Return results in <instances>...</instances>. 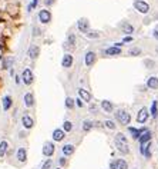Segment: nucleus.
Returning <instances> with one entry per match:
<instances>
[{"mask_svg": "<svg viewBox=\"0 0 158 169\" xmlns=\"http://www.w3.org/2000/svg\"><path fill=\"white\" fill-rule=\"evenodd\" d=\"M150 118V111L147 108H141L137 113V122L138 123H145Z\"/></svg>", "mask_w": 158, "mask_h": 169, "instance_id": "nucleus-9", "label": "nucleus"}, {"mask_svg": "<svg viewBox=\"0 0 158 169\" xmlns=\"http://www.w3.org/2000/svg\"><path fill=\"white\" fill-rule=\"evenodd\" d=\"M56 3V0H44V4L47 6V7H50V6H53Z\"/></svg>", "mask_w": 158, "mask_h": 169, "instance_id": "nucleus-40", "label": "nucleus"}, {"mask_svg": "<svg viewBox=\"0 0 158 169\" xmlns=\"http://www.w3.org/2000/svg\"><path fill=\"white\" fill-rule=\"evenodd\" d=\"M75 42H77V37H75V34L74 33H70L67 36V40H66V43H64V47L67 49V50H70V49H74L75 47Z\"/></svg>", "mask_w": 158, "mask_h": 169, "instance_id": "nucleus-13", "label": "nucleus"}, {"mask_svg": "<svg viewBox=\"0 0 158 169\" xmlns=\"http://www.w3.org/2000/svg\"><path fill=\"white\" fill-rule=\"evenodd\" d=\"M78 96H80V99H81V101L87 102V103H90L91 99H93L91 93H90L87 89H84V88H80V89H78Z\"/></svg>", "mask_w": 158, "mask_h": 169, "instance_id": "nucleus-15", "label": "nucleus"}, {"mask_svg": "<svg viewBox=\"0 0 158 169\" xmlns=\"http://www.w3.org/2000/svg\"><path fill=\"white\" fill-rule=\"evenodd\" d=\"M145 130V128H142V129H137V128H133V126H128V132L131 133L133 136V139L134 140H138V138L141 136V133Z\"/></svg>", "mask_w": 158, "mask_h": 169, "instance_id": "nucleus-25", "label": "nucleus"}, {"mask_svg": "<svg viewBox=\"0 0 158 169\" xmlns=\"http://www.w3.org/2000/svg\"><path fill=\"white\" fill-rule=\"evenodd\" d=\"M54 150H56V146H54V143H53V142H50V140L44 142V145H43V155H44L46 158L53 156Z\"/></svg>", "mask_w": 158, "mask_h": 169, "instance_id": "nucleus-8", "label": "nucleus"}, {"mask_svg": "<svg viewBox=\"0 0 158 169\" xmlns=\"http://www.w3.org/2000/svg\"><path fill=\"white\" fill-rule=\"evenodd\" d=\"M95 60H97V53L93 52V50H88V52H85L84 55V63L87 68H90V66H93L95 63Z\"/></svg>", "mask_w": 158, "mask_h": 169, "instance_id": "nucleus-7", "label": "nucleus"}, {"mask_svg": "<svg viewBox=\"0 0 158 169\" xmlns=\"http://www.w3.org/2000/svg\"><path fill=\"white\" fill-rule=\"evenodd\" d=\"M152 36H154V37H155V39L158 40V30H154V33H152Z\"/></svg>", "mask_w": 158, "mask_h": 169, "instance_id": "nucleus-47", "label": "nucleus"}, {"mask_svg": "<svg viewBox=\"0 0 158 169\" xmlns=\"http://www.w3.org/2000/svg\"><path fill=\"white\" fill-rule=\"evenodd\" d=\"M14 82H16V85H20L21 83V76L16 75V76H14Z\"/></svg>", "mask_w": 158, "mask_h": 169, "instance_id": "nucleus-44", "label": "nucleus"}, {"mask_svg": "<svg viewBox=\"0 0 158 169\" xmlns=\"http://www.w3.org/2000/svg\"><path fill=\"white\" fill-rule=\"evenodd\" d=\"M7 149H9L7 140H1V142H0V158H4V156H6Z\"/></svg>", "mask_w": 158, "mask_h": 169, "instance_id": "nucleus-29", "label": "nucleus"}, {"mask_svg": "<svg viewBox=\"0 0 158 169\" xmlns=\"http://www.w3.org/2000/svg\"><path fill=\"white\" fill-rule=\"evenodd\" d=\"M88 109H90V112L91 113H95V111H97V105H90Z\"/></svg>", "mask_w": 158, "mask_h": 169, "instance_id": "nucleus-43", "label": "nucleus"}, {"mask_svg": "<svg viewBox=\"0 0 158 169\" xmlns=\"http://www.w3.org/2000/svg\"><path fill=\"white\" fill-rule=\"evenodd\" d=\"M114 46H116V47H120V46H124V43H123V42H117V43H114Z\"/></svg>", "mask_w": 158, "mask_h": 169, "instance_id": "nucleus-46", "label": "nucleus"}, {"mask_svg": "<svg viewBox=\"0 0 158 169\" xmlns=\"http://www.w3.org/2000/svg\"><path fill=\"white\" fill-rule=\"evenodd\" d=\"M74 101H75V105H77L78 108H83V106H84V103H83V101H81L80 98H78V99H74Z\"/></svg>", "mask_w": 158, "mask_h": 169, "instance_id": "nucleus-41", "label": "nucleus"}, {"mask_svg": "<svg viewBox=\"0 0 158 169\" xmlns=\"http://www.w3.org/2000/svg\"><path fill=\"white\" fill-rule=\"evenodd\" d=\"M1 60H3V62H1V68L9 69V70H10V69L13 68V65H14V62H16V57L14 56H7V57H3Z\"/></svg>", "mask_w": 158, "mask_h": 169, "instance_id": "nucleus-14", "label": "nucleus"}, {"mask_svg": "<svg viewBox=\"0 0 158 169\" xmlns=\"http://www.w3.org/2000/svg\"><path fill=\"white\" fill-rule=\"evenodd\" d=\"M104 55L107 56H120L121 55V49L120 47H116V46H110L104 50Z\"/></svg>", "mask_w": 158, "mask_h": 169, "instance_id": "nucleus-21", "label": "nucleus"}, {"mask_svg": "<svg viewBox=\"0 0 158 169\" xmlns=\"http://www.w3.org/2000/svg\"><path fill=\"white\" fill-rule=\"evenodd\" d=\"M40 55V47L37 45H30L29 49H27V56L30 57L32 60H36L37 57Z\"/></svg>", "mask_w": 158, "mask_h": 169, "instance_id": "nucleus-11", "label": "nucleus"}, {"mask_svg": "<svg viewBox=\"0 0 158 169\" xmlns=\"http://www.w3.org/2000/svg\"><path fill=\"white\" fill-rule=\"evenodd\" d=\"M110 169H128V163L123 158L113 159L110 162Z\"/></svg>", "mask_w": 158, "mask_h": 169, "instance_id": "nucleus-6", "label": "nucleus"}, {"mask_svg": "<svg viewBox=\"0 0 158 169\" xmlns=\"http://www.w3.org/2000/svg\"><path fill=\"white\" fill-rule=\"evenodd\" d=\"M100 106H101V109L104 111L105 113H111L114 112V105H113V102L107 101V99H104V101H101V103H100Z\"/></svg>", "mask_w": 158, "mask_h": 169, "instance_id": "nucleus-19", "label": "nucleus"}, {"mask_svg": "<svg viewBox=\"0 0 158 169\" xmlns=\"http://www.w3.org/2000/svg\"><path fill=\"white\" fill-rule=\"evenodd\" d=\"M147 86L150 89H158V78L157 76H150L147 79Z\"/></svg>", "mask_w": 158, "mask_h": 169, "instance_id": "nucleus-28", "label": "nucleus"}, {"mask_svg": "<svg viewBox=\"0 0 158 169\" xmlns=\"http://www.w3.org/2000/svg\"><path fill=\"white\" fill-rule=\"evenodd\" d=\"M21 82L27 86H30L33 82H34V75H33L32 69H24L23 73H21Z\"/></svg>", "mask_w": 158, "mask_h": 169, "instance_id": "nucleus-3", "label": "nucleus"}, {"mask_svg": "<svg viewBox=\"0 0 158 169\" xmlns=\"http://www.w3.org/2000/svg\"><path fill=\"white\" fill-rule=\"evenodd\" d=\"M63 130L64 132H71V130H73V122H70V121H64Z\"/></svg>", "mask_w": 158, "mask_h": 169, "instance_id": "nucleus-33", "label": "nucleus"}, {"mask_svg": "<svg viewBox=\"0 0 158 169\" xmlns=\"http://www.w3.org/2000/svg\"><path fill=\"white\" fill-rule=\"evenodd\" d=\"M74 150H75V146H74L73 143H66L64 146H61V152L64 153V156H70V155H73Z\"/></svg>", "mask_w": 158, "mask_h": 169, "instance_id": "nucleus-26", "label": "nucleus"}, {"mask_svg": "<svg viewBox=\"0 0 158 169\" xmlns=\"http://www.w3.org/2000/svg\"><path fill=\"white\" fill-rule=\"evenodd\" d=\"M21 123H23V126L26 128V129H32L33 126H34V121H33V118L30 116V115H23L21 116Z\"/></svg>", "mask_w": 158, "mask_h": 169, "instance_id": "nucleus-16", "label": "nucleus"}, {"mask_svg": "<svg viewBox=\"0 0 158 169\" xmlns=\"http://www.w3.org/2000/svg\"><path fill=\"white\" fill-rule=\"evenodd\" d=\"M77 29H78L83 34H84L85 32H88V30H90V22H88V19H85V17L78 19V22H77Z\"/></svg>", "mask_w": 158, "mask_h": 169, "instance_id": "nucleus-10", "label": "nucleus"}, {"mask_svg": "<svg viewBox=\"0 0 158 169\" xmlns=\"http://www.w3.org/2000/svg\"><path fill=\"white\" fill-rule=\"evenodd\" d=\"M24 105H26L27 108H33V106H34V95H33V93L27 92V93L24 95Z\"/></svg>", "mask_w": 158, "mask_h": 169, "instance_id": "nucleus-27", "label": "nucleus"}, {"mask_svg": "<svg viewBox=\"0 0 158 169\" xmlns=\"http://www.w3.org/2000/svg\"><path fill=\"white\" fill-rule=\"evenodd\" d=\"M59 162H60V165L63 166V165H66V163H67V159H66V158H60V159H59Z\"/></svg>", "mask_w": 158, "mask_h": 169, "instance_id": "nucleus-45", "label": "nucleus"}, {"mask_svg": "<svg viewBox=\"0 0 158 169\" xmlns=\"http://www.w3.org/2000/svg\"><path fill=\"white\" fill-rule=\"evenodd\" d=\"M151 138H152L151 132H150L148 129H145V130L141 133V136L138 138V142H140V145H144V143H147V142H150V140H151Z\"/></svg>", "mask_w": 158, "mask_h": 169, "instance_id": "nucleus-23", "label": "nucleus"}, {"mask_svg": "<svg viewBox=\"0 0 158 169\" xmlns=\"http://www.w3.org/2000/svg\"><path fill=\"white\" fill-rule=\"evenodd\" d=\"M73 62H74L73 55H70V53H64L63 59H61V66L66 68V69H68V68L73 66Z\"/></svg>", "mask_w": 158, "mask_h": 169, "instance_id": "nucleus-12", "label": "nucleus"}, {"mask_svg": "<svg viewBox=\"0 0 158 169\" xmlns=\"http://www.w3.org/2000/svg\"><path fill=\"white\" fill-rule=\"evenodd\" d=\"M40 34H42V32H40V29H39L37 26H34V27H33V36L36 37V36H40Z\"/></svg>", "mask_w": 158, "mask_h": 169, "instance_id": "nucleus-39", "label": "nucleus"}, {"mask_svg": "<svg viewBox=\"0 0 158 169\" xmlns=\"http://www.w3.org/2000/svg\"><path fill=\"white\" fill-rule=\"evenodd\" d=\"M114 116H116V121L118 123H121L123 126H128L130 122H131V115L124 111V109H118L117 112H114Z\"/></svg>", "mask_w": 158, "mask_h": 169, "instance_id": "nucleus-2", "label": "nucleus"}, {"mask_svg": "<svg viewBox=\"0 0 158 169\" xmlns=\"http://www.w3.org/2000/svg\"><path fill=\"white\" fill-rule=\"evenodd\" d=\"M134 9L138 11V13H142V14H147L150 11V4L144 0H135L134 1Z\"/></svg>", "mask_w": 158, "mask_h": 169, "instance_id": "nucleus-4", "label": "nucleus"}, {"mask_svg": "<svg viewBox=\"0 0 158 169\" xmlns=\"http://www.w3.org/2000/svg\"><path fill=\"white\" fill-rule=\"evenodd\" d=\"M1 106H3V111H4V112H7L11 106H13V99H11L10 95L3 96V99H1Z\"/></svg>", "mask_w": 158, "mask_h": 169, "instance_id": "nucleus-18", "label": "nucleus"}, {"mask_svg": "<svg viewBox=\"0 0 158 169\" xmlns=\"http://www.w3.org/2000/svg\"><path fill=\"white\" fill-rule=\"evenodd\" d=\"M16 158H17V160L19 162H26L27 160V150L24 149V148H19L17 150H16Z\"/></svg>", "mask_w": 158, "mask_h": 169, "instance_id": "nucleus-24", "label": "nucleus"}, {"mask_svg": "<svg viewBox=\"0 0 158 169\" xmlns=\"http://www.w3.org/2000/svg\"><path fill=\"white\" fill-rule=\"evenodd\" d=\"M93 126H94V122H93V121H84V122H83V130H84V132H88V130L93 129Z\"/></svg>", "mask_w": 158, "mask_h": 169, "instance_id": "nucleus-32", "label": "nucleus"}, {"mask_svg": "<svg viewBox=\"0 0 158 169\" xmlns=\"http://www.w3.org/2000/svg\"><path fill=\"white\" fill-rule=\"evenodd\" d=\"M37 4H39V0H32V3L29 4V11H32L33 9H36Z\"/></svg>", "mask_w": 158, "mask_h": 169, "instance_id": "nucleus-38", "label": "nucleus"}, {"mask_svg": "<svg viewBox=\"0 0 158 169\" xmlns=\"http://www.w3.org/2000/svg\"><path fill=\"white\" fill-rule=\"evenodd\" d=\"M114 142H116V148L118 152H121V155H128L130 153V146H128V140L124 133H117L114 138Z\"/></svg>", "mask_w": 158, "mask_h": 169, "instance_id": "nucleus-1", "label": "nucleus"}, {"mask_svg": "<svg viewBox=\"0 0 158 169\" xmlns=\"http://www.w3.org/2000/svg\"><path fill=\"white\" fill-rule=\"evenodd\" d=\"M128 42H133V36H126L123 39V43H128Z\"/></svg>", "mask_w": 158, "mask_h": 169, "instance_id": "nucleus-42", "label": "nucleus"}, {"mask_svg": "<svg viewBox=\"0 0 158 169\" xmlns=\"http://www.w3.org/2000/svg\"><path fill=\"white\" fill-rule=\"evenodd\" d=\"M120 29H121V32L126 34H133L134 33V26L131 24V23L128 22H121L120 23Z\"/></svg>", "mask_w": 158, "mask_h": 169, "instance_id": "nucleus-17", "label": "nucleus"}, {"mask_svg": "<svg viewBox=\"0 0 158 169\" xmlns=\"http://www.w3.org/2000/svg\"><path fill=\"white\" fill-rule=\"evenodd\" d=\"M39 22L42 24H49L51 22V11L49 9H42L39 11Z\"/></svg>", "mask_w": 158, "mask_h": 169, "instance_id": "nucleus-5", "label": "nucleus"}, {"mask_svg": "<svg viewBox=\"0 0 158 169\" xmlns=\"http://www.w3.org/2000/svg\"><path fill=\"white\" fill-rule=\"evenodd\" d=\"M56 169H61V168H56Z\"/></svg>", "mask_w": 158, "mask_h": 169, "instance_id": "nucleus-48", "label": "nucleus"}, {"mask_svg": "<svg viewBox=\"0 0 158 169\" xmlns=\"http://www.w3.org/2000/svg\"><path fill=\"white\" fill-rule=\"evenodd\" d=\"M51 168H53V160L51 159H47V160L42 165V169H51Z\"/></svg>", "mask_w": 158, "mask_h": 169, "instance_id": "nucleus-37", "label": "nucleus"}, {"mask_svg": "<svg viewBox=\"0 0 158 169\" xmlns=\"http://www.w3.org/2000/svg\"><path fill=\"white\" fill-rule=\"evenodd\" d=\"M150 115L155 119V118H158V102L154 101L152 102V105H151V111H150Z\"/></svg>", "mask_w": 158, "mask_h": 169, "instance_id": "nucleus-30", "label": "nucleus"}, {"mask_svg": "<svg viewBox=\"0 0 158 169\" xmlns=\"http://www.w3.org/2000/svg\"><path fill=\"white\" fill-rule=\"evenodd\" d=\"M74 106H75V101L73 98H66V108L67 109H73Z\"/></svg>", "mask_w": 158, "mask_h": 169, "instance_id": "nucleus-35", "label": "nucleus"}, {"mask_svg": "<svg viewBox=\"0 0 158 169\" xmlns=\"http://www.w3.org/2000/svg\"><path fill=\"white\" fill-rule=\"evenodd\" d=\"M104 126L107 128V129H110V130H114V129L117 128V125L114 123V121H110V119L104 121Z\"/></svg>", "mask_w": 158, "mask_h": 169, "instance_id": "nucleus-34", "label": "nucleus"}, {"mask_svg": "<svg viewBox=\"0 0 158 169\" xmlns=\"http://www.w3.org/2000/svg\"><path fill=\"white\" fill-rule=\"evenodd\" d=\"M64 138H66V132L63 129H54L53 130V140L54 142H61Z\"/></svg>", "mask_w": 158, "mask_h": 169, "instance_id": "nucleus-22", "label": "nucleus"}, {"mask_svg": "<svg viewBox=\"0 0 158 169\" xmlns=\"http://www.w3.org/2000/svg\"><path fill=\"white\" fill-rule=\"evenodd\" d=\"M84 37H87V39H98V37H100V33H98L97 30H88V32L84 33Z\"/></svg>", "mask_w": 158, "mask_h": 169, "instance_id": "nucleus-31", "label": "nucleus"}, {"mask_svg": "<svg viewBox=\"0 0 158 169\" xmlns=\"http://www.w3.org/2000/svg\"><path fill=\"white\" fill-rule=\"evenodd\" d=\"M140 152H141V155H144L145 158H151V140L147 142V143H144V145H141V146H140Z\"/></svg>", "mask_w": 158, "mask_h": 169, "instance_id": "nucleus-20", "label": "nucleus"}, {"mask_svg": "<svg viewBox=\"0 0 158 169\" xmlns=\"http://www.w3.org/2000/svg\"><path fill=\"white\" fill-rule=\"evenodd\" d=\"M128 53H130L131 56H140V55H141V49H140V47H131V49L128 50Z\"/></svg>", "mask_w": 158, "mask_h": 169, "instance_id": "nucleus-36", "label": "nucleus"}]
</instances>
